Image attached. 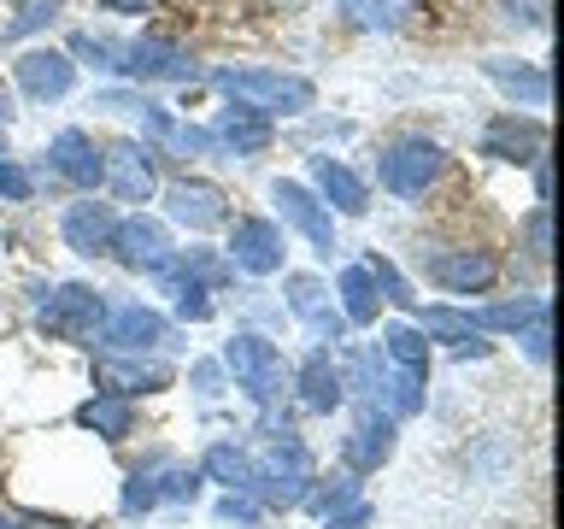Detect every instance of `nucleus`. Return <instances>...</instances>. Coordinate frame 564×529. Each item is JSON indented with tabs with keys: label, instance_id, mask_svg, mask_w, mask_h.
<instances>
[{
	"label": "nucleus",
	"instance_id": "a18cd8bd",
	"mask_svg": "<svg viewBox=\"0 0 564 529\" xmlns=\"http://www.w3.org/2000/svg\"><path fill=\"white\" fill-rule=\"evenodd\" d=\"M511 18H523V24H546V0H511Z\"/></svg>",
	"mask_w": 564,
	"mask_h": 529
},
{
	"label": "nucleus",
	"instance_id": "f257e3e1",
	"mask_svg": "<svg viewBox=\"0 0 564 529\" xmlns=\"http://www.w3.org/2000/svg\"><path fill=\"white\" fill-rule=\"evenodd\" d=\"M218 88L236 106H247V112H259V118H300V112H312V106H317L312 77L271 71V65H224Z\"/></svg>",
	"mask_w": 564,
	"mask_h": 529
},
{
	"label": "nucleus",
	"instance_id": "37998d69",
	"mask_svg": "<svg viewBox=\"0 0 564 529\" xmlns=\"http://www.w3.org/2000/svg\"><path fill=\"white\" fill-rule=\"evenodd\" d=\"M529 253L546 259L553 247H546V206H535V218H529Z\"/></svg>",
	"mask_w": 564,
	"mask_h": 529
},
{
	"label": "nucleus",
	"instance_id": "a878e982",
	"mask_svg": "<svg viewBox=\"0 0 564 529\" xmlns=\"http://www.w3.org/2000/svg\"><path fill=\"white\" fill-rule=\"evenodd\" d=\"M341 24L352 30H400L412 24V0H335Z\"/></svg>",
	"mask_w": 564,
	"mask_h": 529
},
{
	"label": "nucleus",
	"instance_id": "b1692460",
	"mask_svg": "<svg viewBox=\"0 0 564 529\" xmlns=\"http://www.w3.org/2000/svg\"><path fill=\"white\" fill-rule=\"evenodd\" d=\"M300 406L317 412V418L341 406V370L329 365V353H312V359L300 365Z\"/></svg>",
	"mask_w": 564,
	"mask_h": 529
},
{
	"label": "nucleus",
	"instance_id": "4be33fe9",
	"mask_svg": "<svg viewBox=\"0 0 564 529\" xmlns=\"http://www.w3.org/2000/svg\"><path fill=\"white\" fill-rule=\"evenodd\" d=\"M388 453H394V418L365 412L359 423H352V435H347V465H352V476H359V471H377Z\"/></svg>",
	"mask_w": 564,
	"mask_h": 529
},
{
	"label": "nucleus",
	"instance_id": "20e7f679",
	"mask_svg": "<svg viewBox=\"0 0 564 529\" xmlns=\"http://www.w3.org/2000/svg\"><path fill=\"white\" fill-rule=\"evenodd\" d=\"M312 483H317V476H312V453L300 447L294 435L271 441V453L253 465V494L264 506H300Z\"/></svg>",
	"mask_w": 564,
	"mask_h": 529
},
{
	"label": "nucleus",
	"instance_id": "de8ad7c7",
	"mask_svg": "<svg viewBox=\"0 0 564 529\" xmlns=\"http://www.w3.org/2000/svg\"><path fill=\"white\" fill-rule=\"evenodd\" d=\"M100 7H106V12H118V18H135V12H148L153 0H100Z\"/></svg>",
	"mask_w": 564,
	"mask_h": 529
},
{
	"label": "nucleus",
	"instance_id": "1a4fd4ad",
	"mask_svg": "<svg viewBox=\"0 0 564 529\" xmlns=\"http://www.w3.org/2000/svg\"><path fill=\"white\" fill-rule=\"evenodd\" d=\"M12 77L30 100H65L70 83H77V65H70V53H59V47H24L12 60Z\"/></svg>",
	"mask_w": 564,
	"mask_h": 529
},
{
	"label": "nucleus",
	"instance_id": "a211bd4d",
	"mask_svg": "<svg viewBox=\"0 0 564 529\" xmlns=\"http://www.w3.org/2000/svg\"><path fill=\"white\" fill-rule=\"evenodd\" d=\"M95 382L112 388L118 400H130V395H153V388H165L171 365L165 359H123V353H106V359L95 365Z\"/></svg>",
	"mask_w": 564,
	"mask_h": 529
},
{
	"label": "nucleus",
	"instance_id": "f704fd0d",
	"mask_svg": "<svg viewBox=\"0 0 564 529\" xmlns=\"http://www.w3.org/2000/svg\"><path fill=\"white\" fill-rule=\"evenodd\" d=\"M59 12H65V0H30V7H24V12H18L12 24H7V42H24V35L47 30L53 18H59Z\"/></svg>",
	"mask_w": 564,
	"mask_h": 529
},
{
	"label": "nucleus",
	"instance_id": "bb28decb",
	"mask_svg": "<svg viewBox=\"0 0 564 529\" xmlns=\"http://www.w3.org/2000/svg\"><path fill=\"white\" fill-rule=\"evenodd\" d=\"M335 294H341V317H347V324H359V330L377 324V282H370L365 264H347L341 282H335Z\"/></svg>",
	"mask_w": 564,
	"mask_h": 529
},
{
	"label": "nucleus",
	"instance_id": "2eb2a0df",
	"mask_svg": "<svg viewBox=\"0 0 564 529\" xmlns=\"http://www.w3.org/2000/svg\"><path fill=\"white\" fill-rule=\"evenodd\" d=\"M165 212L188 229H218L229 218V201L218 183H200V176H183V183L165 188Z\"/></svg>",
	"mask_w": 564,
	"mask_h": 529
},
{
	"label": "nucleus",
	"instance_id": "72a5a7b5",
	"mask_svg": "<svg viewBox=\"0 0 564 529\" xmlns=\"http://www.w3.org/2000/svg\"><path fill=\"white\" fill-rule=\"evenodd\" d=\"M365 271H370V282H377V294H388L394 306H417L412 282H405V277H400V271H394V264H388L382 253H370V259H365Z\"/></svg>",
	"mask_w": 564,
	"mask_h": 529
},
{
	"label": "nucleus",
	"instance_id": "79ce46f5",
	"mask_svg": "<svg viewBox=\"0 0 564 529\" xmlns=\"http://www.w3.org/2000/svg\"><path fill=\"white\" fill-rule=\"evenodd\" d=\"M370 518H377V511H370L365 500H352L347 511H335V518H329V529H365Z\"/></svg>",
	"mask_w": 564,
	"mask_h": 529
},
{
	"label": "nucleus",
	"instance_id": "6e6552de",
	"mask_svg": "<svg viewBox=\"0 0 564 529\" xmlns=\"http://www.w3.org/2000/svg\"><path fill=\"white\" fill-rule=\"evenodd\" d=\"M282 229L271 218H236L229 229V271H247V277H276L282 271Z\"/></svg>",
	"mask_w": 564,
	"mask_h": 529
},
{
	"label": "nucleus",
	"instance_id": "c9c22d12",
	"mask_svg": "<svg viewBox=\"0 0 564 529\" xmlns=\"http://www.w3.org/2000/svg\"><path fill=\"white\" fill-rule=\"evenodd\" d=\"M159 506V488H153V476H130V483H123V511H130V518H141V511H153Z\"/></svg>",
	"mask_w": 564,
	"mask_h": 529
},
{
	"label": "nucleus",
	"instance_id": "0eeeda50",
	"mask_svg": "<svg viewBox=\"0 0 564 529\" xmlns=\"http://www.w3.org/2000/svg\"><path fill=\"white\" fill-rule=\"evenodd\" d=\"M271 201H276V212H282V224H294L324 259L335 253V218H329V206L317 201L306 183H294V176H276V183H271Z\"/></svg>",
	"mask_w": 564,
	"mask_h": 529
},
{
	"label": "nucleus",
	"instance_id": "9b49d317",
	"mask_svg": "<svg viewBox=\"0 0 564 529\" xmlns=\"http://www.w3.org/2000/svg\"><path fill=\"white\" fill-rule=\"evenodd\" d=\"M112 253L130 264V271H165V264L176 259V247H171V236H165V224H153V218H123L118 229H112Z\"/></svg>",
	"mask_w": 564,
	"mask_h": 529
},
{
	"label": "nucleus",
	"instance_id": "f03ea898",
	"mask_svg": "<svg viewBox=\"0 0 564 529\" xmlns=\"http://www.w3.org/2000/svg\"><path fill=\"white\" fill-rule=\"evenodd\" d=\"M224 370L236 377L241 395L259 400V406L282 395V353H276V342H264L259 330L229 335V342H224Z\"/></svg>",
	"mask_w": 564,
	"mask_h": 529
},
{
	"label": "nucleus",
	"instance_id": "c756f323",
	"mask_svg": "<svg viewBox=\"0 0 564 529\" xmlns=\"http://www.w3.org/2000/svg\"><path fill=\"white\" fill-rule=\"evenodd\" d=\"M200 471L212 476V483H224L229 494H247V488H253V458H247L241 447H229V441H218V447H206Z\"/></svg>",
	"mask_w": 564,
	"mask_h": 529
},
{
	"label": "nucleus",
	"instance_id": "423d86ee",
	"mask_svg": "<svg viewBox=\"0 0 564 529\" xmlns=\"http://www.w3.org/2000/svg\"><path fill=\"white\" fill-rule=\"evenodd\" d=\"M165 342H171V324L153 306H141V300H123V306H112L100 324V347L123 353V359H141V353H153Z\"/></svg>",
	"mask_w": 564,
	"mask_h": 529
},
{
	"label": "nucleus",
	"instance_id": "f3484780",
	"mask_svg": "<svg viewBox=\"0 0 564 529\" xmlns=\"http://www.w3.org/2000/svg\"><path fill=\"white\" fill-rule=\"evenodd\" d=\"M430 277L447 294H482V289H494L500 264H494L488 253H476V247H453V253H435L430 259Z\"/></svg>",
	"mask_w": 564,
	"mask_h": 529
},
{
	"label": "nucleus",
	"instance_id": "aec40b11",
	"mask_svg": "<svg viewBox=\"0 0 564 529\" xmlns=\"http://www.w3.org/2000/svg\"><path fill=\"white\" fill-rule=\"evenodd\" d=\"M123 71H130L135 83H176L194 71V60L176 42H165V35H141L130 47V60H123Z\"/></svg>",
	"mask_w": 564,
	"mask_h": 529
},
{
	"label": "nucleus",
	"instance_id": "ea45409f",
	"mask_svg": "<svg viewBox=\"0 0 564 529\" xmlns=\"http://www.w3.org/2000/svg\"><path fill=\"white\" fill-rule=\"evenodd\" d=\"M70 53H83L88 65H100V71H112L118 60H112V47L106 42H95V35H70Z\"/></svg>",
	"mask_w": 564,
	"mask_h": 529
},
{
	"label": "nucleus",
	"instance_id": "4c0bfd02",
	"mask_svg": "<svg viewBox=\"0 0 564 529\" xmlns=\"http://www.w3.org/2000/svg\"><path fill=\"white\" fill-rule=\"evenodd\" d=\"M159 148H171V153H188V159H194V153H206L212 141H206V130H194V123H171Z\"/></svg>",
	"mask_w": 564,
	"mask_h": 529
},
{
	"label": "nucleus",
	"instance_id": "dca6fc26",
	"mask_svg": "<svg viewBox=\"0 0 564 529\" xmlns=\"http://www.w3.org/2000/svg\"><path fill=\"white\" fill-rule=\"evenodd\" d=\"M289 312L312 330V342H329V347L341 342V330H347V317L329 306V294L317 277H289Z\"/></svg>",
	"mask_w": 564,
	"mask_h": 529
},
{
	"label": "nucleus",
	"instance_id": "7c9ffc66",
	"mask_svg": "<svg viewBox=\"0 0 564 529\" xmlns=\"http://www.w3.org/2000/svg\"><path fill=\"white\" fill-rule=\"evenodd\" d=\"M470 330H529L535 317H546V300L541 294H523V300H506V306H482V312H465Z\"/></svg>",
	"mask_w": 564,
	"mask_h": 529
},
{
	"label": "nucleus",
	"instance_id": "412c9836",
	"mask_svg": "<svg viewBox=\"0 0 564 529\" xmlns=\"http://www.w3.org/2000/svg\"><path fill=\"white\" fill-rule=\"evenodd\" d=\"M482 153L488 159H506V165H535V159L546 153V130L535 118H500V123H488V136H482Z\"/></svg>",
	"mask_w": 564,
	"mask_h": 529
},
{
	"label": "nucleus",
	"instance_id": "393cba45",
	"mask_svg": "<svg viewBox=\"0 0 564 529\" xmlns=\"http://www.w3.org/2000/svg\"><path fill=\"white\" fill-rule=\"evenodd\" d=\"M482 71L494 83L506 88L511 100H523V106H546L553 100V83H546V71L541 65H511V60H482Z\"/></svg>",
	"mask_w": 564,
	"mask_h": 529
},
{
	"label": "nucleus",
	"instance_id": "cd10ccee",
	"mask_svg": "<svg viewBox=\"0 0 564 529\" xmlns=\"http://www.w3.org/2000/svg\"><path fill=\"white\" fill-rule=\"evenodd\" d=\"M417 330L430 335V342H458V353H488L482 330H470V317L453 312V306H430V312L417 317Z\"/></svg>",
	"mask_w": 564,
	"mask_h": 529
},
{
	"label": "nucleus",
	"instance_id": "8fccbe9b",
	"mask_svg": "<svg viewBox=\"0 0 564 529\" xmlns=\"http://www.w3.org/2000/svg\"><path fill=\"white\" fill-rule=\"evenodd\" d=\"M0 153H7V130H0Z\"/></svg>",
	"mask_w": 564,
	"mask_h": 529
},
{
	"label": "nucleus",
	"instance_id": "4468645a",
	"mask_svg": "<svg viewBox=\"0 0 564 529\" xmlns=\"http://www.w3.org/2000/svg\"><path fill=\"white\" fill-rule=\"evenodd\" d=\"M47 165L59 171L65 183H77V188H100L106 153L95 148V136H88V130H59L47 141Z\"/></svg>",
	"mask_w": 564,
	"mask_h": 529
},
{
	"label": "nucleus",
	"instance_id": "ddd939ff",
	"mask_svg": "<svg viewBox=\"0 0 564 529\" xmlns=\"http://www.w3.org/2000/svg\"><path fill=\"white\" fill-rule=\"evenodd\" d=\"M112 229H118V212L106 201H77V206H65V218H59L65 247H70V253H83V259L112 253Z\"/></svg>",
	"mask_w": 564,
	"mask_h": 529
},
{
	"label": "nucleus",
	"instance_id": "9d476101",
	"mask_svg": "<svg viewBox=\"0 0 564 529\" xmlns=\"http://www.w3.org/2000/svg\"><path fill=\"white\" fill-rule=\"evenodd\" d=\"M106 188H112V201H153V188H159V176H153V153L141 148V141H112L106 148V176H100Z\"/></svg>",
	"mask_w": 564,
	"mask_h": 529
},
{
	"label": "nucleus",
	"instance_id": "39448f33",
	"mask_svg": "<svg viewBox=\"0 0 564 529\" xmlns=\"http://www.w3.org/2000/svg\"><path fill=\"white\" fill-rule=\"evenodd\" d=\"M100 324H106V300L88 282L42 289V330L47 335H59V342H95Z\"/></svg>",
	"mask_w": 564,
	"mask_h": 529
},
{
	"label": "nucleus",
	"instance_id": "473e14b6",
	"mask_svg": "<svg viewBox=\"0 0 564 529\" xmlns=\"http://www.w3.org/2000/svg\"><path fill=\"white\" fill-rule=\"evenodd\" d=\"M352 500H359V483H352V471H347V476H329L324 488H306V506L317 511V518H335V511L352 506Z\"/></svg>",
	"mask_w": 564,
	"mask_h": 529
},
{
	"label": "nucleus",
	"instance_id": "2f4dec72",
	"mask_svg": "<svg viewBox=\"0 0 564 529\" xmlns=\"http://www.w3.org/2000/svg\"><path fill=\"white\" fill-rule=\"evenodd\" d=\"M382 353H388V365L417 370V377H423V365H430V335H423L417 324H388V335H382Z\"/></svg>",
	"mask_w": 564,
	"mask_h": 529
},
{
	"label": "nucleus",
	"instance_id": "49530a36",
	"mask_svg": "<svg viewBox=\"0 0 564 529\" xmlns=\"http://www.w3.org/2000/svg\"><path fill=\"white\" fill-rule=\"evenodd\" d=\"M523 347H529V359H546V317H535V324L523 330Z\"/></svg>",
	"mask_w": 564,
	"mask_h": 529
},
{
	"label": "nucleus",
	"instance_id": "c85d7f7f",
	"mask_svg": "<svg viewBox=\"0 0 564 529\" xmlns=\"http://www.w3.org/2000/svg\"><path fill=\"white\" fill-rule=\"evenodd\" d=\"M83 430H95L100 441H123L135 430V412H130V400H118V395H100V400H88L83 412H77Z\"/></svg>",
	"mask_w": 564,
	"mask_h": 529
},
{
	"label": "nucleus",
	"instance_id": "e433bc0d",
	"mask_svg": "<svg viewBox=\"0 0 564 529\" xmlns=\"http://www.w3.org/2000/svg\"><path fill=\"white\" fill-rule=\"evenodd\" d=\"M30 194H35V176L12 165V159H0V201H30Z\"/></svg>",
	"mask_w": 564,
	"mask_h": 529
},
{
	"label": "nucleus",
	"instance_id": "f8f14e48",
	"mask_svg": "<svg viewBox=\"0 0 564 529\" xmlns=\"http://www.w3.org/2000/svg\"><path fill=\"white\" fill-rule=\"evenodd\" d=\"M271 118H259V112H247V106H218V118H212V130H206V141L218 153H236V159H253V153H264L271 148Z\"/></svg>",
	"mask_w": 564,
	"mask_h": 529
},
{
	"label": "nucleus",
	"instance_id": "6ab92c4d",
	"mask_svg": "<svg viewBox=\"0 0 564 529\" xmlns=\"http://www.w3.org/2000/svg\"><path fill=\"white\" fill-rule=\"evenodd\" d=\"M312 183H317V194H324V206H329V212L365 218L370 188H365V176H359V171H347V165H341V159H324V153H317V159H312Z\"/></svg>",
	"mask_w": 564,
	"mask_h": 529
},
{
	"label": "nucleus",
	"instance_id": "5701e85b",
	"mask_svg": "<svg viewBox=\"0 0 564 529\" xmlns=\"http://www.w3.org/2000/svg\"><path fill=\"white\" fill-rule=\"evenodd\" d=\"M365 395L382 406V418H412V412H423V377H417V370H400V365H394V370H377Z\"/></svg>",
	"mask_w": 564,
	"mask_h": 529
},
{
	"label": "nucleus",
	"instance_id": "a19ab883",
	"mask_svg": "<svg viewBox=\"0 0 564 529\" xmlns=\"http://www.w3.org/2000/svg\"><path fill=\"white\" fill-rule=\"evenodd\" d=\"M218 518L224 523H259V506L247 494H229V500H218Z\"/></svg>",
	"mask_w": 564,
	"mask_h": 529
},
{
	"label": "nucleus",
	"instance_id": "58836bf2",
	"mask_svg": "<svg viewBox=\"0 0 564 529\" xmlns=\"http://www.w3.org/2000/svg\"><path fill=\"white\" fill-rule=\"evenodd\" d=\"M194 494H200V476H194V471H171L165 488H159V500H194Z\"/></svg>",
	"mask_w": 564,
	"mask_h": 529
},
{
	"label": "nucleus",
	"instance_id": "09e8293b",
	"mask_svg": "<svg viewBox=\"0 0 564 529\" xmlns=\"http://www.w3.org/2000/svg\"><path fill=\"white\" fill-rule=\"evenodd\" d=\"M0 118H7V88H0Z\"/></svg>",
	"mask_w": 564,
	"mask_h": 529
},
{
	"label": "nucleus",
	"instance_id": "3c124183",
	"mask_svg": "<svg viewBox=\"0 0 564 529\" xmlns=\"http://www.w3.org/2000/svg\"><path fill=\"white\" fill-rule=\"evenodd\" d=\"M47 529H59V523H47Z\"/></svg>",
	"mask_w": 564,
	"mask_h": 529
},
{
	"label": "nucleus",
	"instance_id": "c03bdc74",
	"mask_svg": "<svg viewBox=\"0 0 564 529\" xmlns=\"http://www.w3.org/2000/svg\"><path fill=\"white\" fill-rule=\"evenodd\" d=\"M194 388H200V395L212 400L224 388V365H194Z\"/></svg>",
	"mask_w": 564,
	"mask_h": 529
},
{
	"label": "nucleus",
	"instance_id": "7ed1b4c3",
	"mask_svg": "<svg viewBox=\"0 0 564 529\" xmlns=\"http://www.w3.org/2000/svg\"><path fill=\"white\" fill-rule=\"evenodd\" d=\"M441 171H447V153H441L430 136H400L394 148H388V153L377 159L382 188H394L400 201H423Z\"/></svg>",
	"mask_w": 564,
	"mask_h": 529
}]
</instances>
